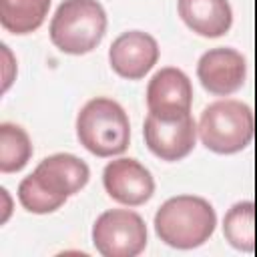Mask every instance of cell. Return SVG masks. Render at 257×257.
Returning <instances> with one entry per match:
<instances>
[{"label": "cell", "instance_id": "cell-1", "mask_svg": "<svg viewBox=\"0 0 257 257\" xmlns=\"http://www.w3.org/2000/svg\"><path fill=\"white\" fill-rule=\"evenodd\" d=\"M217 225L213 205L199 195H175L155 213L157 237L173 249H195L209 241Z\"/></svg>", "mask_w": 257, "mask_h": 257}, {"label": "cell", "instance_id": "cell-2", "mask_svg": "<svg viewBox=\"0 0 257 257\" xmlns=\"http://www.w3.org/2000/svg\"><path fill=\"white\" fill-rule=\"evenodd\" d=\"M76 139L96 157H114L126 151L131 143V122L124 108L108 98H90L76 114Z\"/></svg>", "mask_w": 257, "mask_h": 257}, {"label": "cell", "instance_id": "cell-3", "mask_svg": "<svg viewBox=\"0 0 257 257\" xmlns=\"http://www.w3.org/2000/svg\"><path fill=\"white\" fill-rule=\"evenodd\" d=\"M48 32L60 52L72 56L88 54L104 38L106 12L98 0H62Z\"/></svg>", "mask_w": 257, "mask_h": 257}, {"label": "cell", "instance_id": "cell-4", "mask_svg": "<svg viewBox=\"0 0 257 257\" xmlns=\"http://www.w3.org/2000/svg\"><path fill=\"white\" fill-rule=\"evenodd\" d=\"M255 131L253 110L235 98H219L207 104L199 116L197 133L201 143L217 155H233L243 151Z\"/></svg>", "mask_w": 257, "mask_h": 257}, {"label": "cell", "instance_id": "cell-5", "mask_svg": "<svg viewBox=\"0 0 257 257\" xmlns=\"http://www.w3.org/2000/svg\"><path fill=\"white\" fill-rule=\"evenodd\" d=\"M90 237L102 257H137L149 241L145 219L133 209H108L100 213L92 223Z\"/></svg>", "mask_w": 257, "mask_h": 257}, {"label": "cell", "instance_id": "cell-6", "mask_svg": "<svg viewBox=\"0 0 257 257\" xmlns=\"http://www.w3.org/2000/svg\"><path fill=\"white\" fill-rule=\"evenodd\" d=\"M143 137L149 151L167 163L185 159L197 143V122L191 114L179 118H159L155 114H147L143 124Z\"/></svg>", "mask_w": 257, "mask_h": 257}, {"label": "cell", "instance_id": "cell-7", "mask_svg": "<svg viewBox=\"0 0 257 257\" xmlns=\"http://www.w3.org/2000/svg\"><path fill=\"white\" fill-rule=\"evenodd\" d=\"M193 84L177 66H163L147 84V108L159 118H179L191 114Z\"/></svg>", "mask_w": 257, "mask_h": 257}, {"label": "cell", "instance_id": "cell-8", "mask_svg": "<svg viewBox=\"0 0 257 257\" xmlns=\"http://www.w3.org/2000/svg\"><path fill=\"white\" fill-rule=\"evenodd\" d=\"M102 185L112 201L126 207L145 205L155 193V179L151 171L131 157L106 163L102 171Z\"/></svg>", "mask_w": 257, "mask_h": 257}, {"label": "cell", "instance_id": "cell-9", "mask_svg": "<svg viewBox=\"0 0 257 257\" xmlns=\"http://www.w3.org/2000/svg\"><path fill=\"white\" fill-rule=\"evenodd\" d=\"M247 76L245 56L231 46H217L201 54L197 62V78L203 88L217 96L237 92Z\"/></svg>", "mask_w": 257, "mask_h": 257}, {"label": "cell", "instance_id": "cell-10", "mask_svg": "<svg viewBox=\"0 0 257 257\" xmlns=\"http://www.w3.org/2000/svg\"><path fill=\"white\" fill-rule=\"evenodd\" d=\"M159 60V44L153 34L145 30H126L118 34L108 48L110 68L126 78H143Z\"/></svg>", "mask_w": 257, "mask_h": 257}, {"label": "cell", "instance_id": "cell-11", "mask_svg": "<svg viewBox=\"0 0 257 257\" xmlns=\"http://www.w3.org/2000/svg\"><path fill=\"white\" fill-rule=\"evenodd\" d=\"M32 175L46 191L68 199L70 195H76L80 189L86 187L90 179V169L76 155L54 153L50 157H44L36 165Z\"/></svg>", "mask_w": 257, "mask_h": 257}, {"label": "cell", "instance_id": "cell-12", "mask_svg": "<svg viewBox=\"0 0 257 257\" xmlns=\"http://www.w3.org/2000/svg\"><path fill=\"white\" fill-rule=\"evenodd\" d=\"M181 20L199 36L219 38L233 24L229 0H177Z\"/></svg>", "mask_w": 257, "mask_h": 257}, {"label": "cell", "instance_id": "cell-13", "mask_svg": "<svg viewBox=\"0 0 257 257\" xmlns=\"http://www.w3.org/2000/svg\"><path fill=\"white\" fill-rule=\"evenodd\" d=\"M50 0H0V24L12 34L38 30L48 14Z\"/></svg>", "mask_w": 257, "mask_h": 257}, {"label": "cell", "instance_id": "cell-14", "mask_svg": "<svg viewBox=\"0 0 257 257\" xmlns=\"http://www.w3.org/2000/svg\"><path fill=\"white\" fill-rule=\"evenodd\" d=\"M223 235L227 243L237 251L253 253L255 249V203L253 201H239L225 213Z\"/></svg>", "mask_w": 257, "mask_h": 257}, {"label": "cell", "instance_id": "cell-15", "mask_svg": "<svg viewBox=\"0 0 257 257\" xmlns=\"http://www.w3.org/2000/svg\"><path fill=\"white\" fill-rule=\"evenodd\" d=\"M32 157V141L28 133L14 122L0 124V171L18 173Z\"/></svg>", "mask_w": 257, "mask_h": 257}, {"label": "cell", "instance_id": "cell-16", "mask_svg": "<svg viewBox=\"0 0 257 257\" xmlns=\"http://www.w3.org/2000/svg\"><path fill=\"white\" fill-rule=\"evenodd\" d=\"M18 201L20 205L28 211V213H34V215H46V213H54L56 209H60L66 199L46 191L38 181L36 177L30 173L26 175L20 185H18Z\"/></svg>", "mask_w": 257, "mask_h": 257}, {"label": "cell", "instance_id": "cell-17", "mask_svg": "<svg viewBox=\"0 0 257 257\" xmlns=\"http://www.w3.org/2000/svg\"><path fill=\"white\" fill-rule=\"evenodd\" d=\"M2 48V62H4V70H2V92H6L14 80V74H16V60L12 56V52L8 50L6 44L0 46Z\"/></svg>", "mask_w": 257, "mask_h": 257}, {"label": "cell", "instance_id": "cell-18", "mask_svg": "<svg viewBox=\"0 0 257 257\" xmlns=\"http://www.w3.org/2000/svg\"><path fill=\"white\" fill-rule=\"evenodd\" d=\"M0 197H2V201H4V207H2V223H6L8 221V217H10V211H12V201H10V195H8V191L2 187L0 189Z\"/></svg>", "mask_w": 257, "mask_h": 257}]
</instances>
